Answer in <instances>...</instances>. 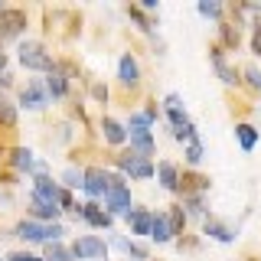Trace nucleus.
<instances>
[{"mask_svg":"<svg viewBox=\"0 0 261 261\" xmlns=\"http://www.w3.org/2000/svg\"><path fill=\"white\" fill-rule=\"evenodd\" d=\"M170 124H173V137H176V141H196V127H193V121L183 114V108L170 111Z\"/></svg>","mask_w":261,"mask_h":261,"instance_id":"9","label":"nucleus"},{"mask_svg":"<svg viewBox=\"0 0 261 261\" xmlns=\"http://www.w3.org/2000/svg\"><path fill=\"white\" fill-rule=\"evenodd\" d=\"M157 176H160V186H163V190H170V193L179 190V173H176V167L170 160H163L160 167H157Z\"/></svg>","mask_w":261,"mask_h":261,"instance_id":"12","label":"nucleus"},{"mask_svg":"<svg viewBox=\"0 0 261 261\" xmlns=\"http://www.w3.org/2000/svg\"><path fill=\"white\" fill-rule=\"evenodd\" d=\"M245 79H248V85H251V88H258V92H261V69L248 65V69H245Z\"/></svg>","mask_w":261,"mask_h":261,"instance_id":"30","label":"nucleus"},{"mask_svg":"<svg viewBox=\"0 0 261 261\" xmlns=\"http://www.w3.org/2000/svg\"><path fill=\"white\" fill-rule=\"evenodd\" d=\"M20 101L27 105V108H46V92L36 85V82H30L27 88H23V95H20Z\"/></svg>","mask_w":261,"mask_h":261,"instance_id":"14","label":"nucleus"},{"mask_svg":"<svg viewBox=\"0 0 261 261\" xmlns=\"http://www.w3.org/2000/svg\"><path fill=\"white\" fill-rule=\"evenodd\" d=\"M251 53L261 56V20L255 23V33H251Z\"/></svg>","mask_w":261,"mask_h":261,"instance_id":"33","label":"nucleus"},{"mask_svg":"<svg viewBox=\"0 0 261 261\" xmlns=\"http://www.w3.org/2000/svg\"><path fill=\"white\" fill-rule=\"evenodd\" d=\"M33 202H39V206H56V209H59V186H56L49 176H39L36 183H33Z\"/></svg>","mask_w":261,"mask_h":261,"instance_id":"8","label":"nucleus"},{"mask_svg":"<svg viewBox=\"0 0 261 261\" xmlns=\"http://www.w3.org/2000/svg\"><path fill=\"white\" fill-rule=\"evenodd\" d=\"M13 167L16 170H39V163L33 160V150L20 147V150H13Z\"/></svg>","mask_w":261,"mask_h":261,"instance_id":"22","label":"nucleus"},{"mask_svg":"<svg viewBox=\"0 0 261 261\" xmlns=\"http://www.w3.org/2000/svg\"><path fill=\"white\" fill-rule=\"evenodd\" d=\"M105 202H108V216L111 212H127L130 209V190L124 186L121 176H111V186L105 193Z\"/></svg>","mask_w":261,"mask_h":261,"instance_id":"3","label":"nucleus"},{"mask_svg":"<svg viewBox=\"0 0 261 261\" xmlns=\"http://www.w3.org/2000/svg\"><path fill=\"white\" fill-rule=\"evenodd\" d=\"M101 130H105V141H108V144H124V137H127V130L121 127L114 118H105L101 121Z\"/></svg>","mask_w":261,"mask_h":261,"instance_id":"17","label":"nucleus"},{"mask_svg":"<svg viewBox=\"0 0 261 261\" xmlns=\"http://www.w3.org/2000/svg\"><path fill=\"white\" fill-rule=\"evenodd\" d=\"M118 75H121V82H124V85L134 88L137 82H141V69H137V62L130 59V56H121V62H118Z\"/></svg>","mask_w":261,"mask_h":261,"instance_id":"11","label":"nucleus"},{"mask_svg":"<svg viewBox=\"0 0 261 261\" xmlns=\"http://www.w3.org/2000/svg\"><path fill=\"white\" fill-rule=\"evenodd\" d=\"M27 30V13L23 10H0V39H13Z\"/></svg>","mask_w":261,"mask_h":261,"instance_id":"6","label":"nucleus"},{"mask_svg":"<svg viewBox=\"0 0 261 261\" xmlns=\"http://www.w3.org/2000/svg\"><path fill=\"white\" fill-rule=\"evenodd\" d=\"M43 261H72V251L69 248H62L59 242H49L46 245V258Z\"/></svg>","mask_w":261,"mask_h":261,"instance_id":"23","label":"nucleus"},{"mask_svg":"<svg viewBox=\"0 0 261 261\" xmlns=\"http://www.w3.org/2000/svg\"><path fill=\"white\" fill-rule=\"evenodd\" d=\"M118 167L124 170V173H130L134 179H147V176H153V163L141 157V153H134V150H127V153H121L118 157Z\"/></svg>","mask_w":261,"mask_h":261,"instance_id":"5","label":"nucleus"},{"mask_svg":"<svg viewBox=\"0 0 261 261\" xmlns=\"http://www.w3.org/2000/svg\"><path fill=\"white\" fill-rule=\"evenodd\" d=\"M186 160H190V163H199L202 160V144L199 141H190V147H186Z\"/></svg>","mask_w":261,"mask_h":261,"instance_id":"29","label":"nucleus"},{"mask_svg":"<svg viewBox=\"0 0 261 261\" xmlns=\"http://www.w3.org/2000/svg\"><path fill=\"white\" fill-rule=\"evenodd\" d=\"M235 137H239L242 150H255V144H258V130L251 127V124H235Z\"/></svg>","mask_w":261,"mask_h":261,"instance_id":"18","label":"nucleus"},{"mask_svg":"<svg viewBox=\"0 0 261 261\" xmlns=\"http://www.w3.org/2000/svg\"><path fill=\"white\" fill-rule=\"evenodd\" d=\"M222 36H225V46H239V30L235 27H222Z\"/></svg>","mask_w":261,"mask_h":261,"instance_id":"32","label":"nucleus"},{"mask_svg":"<svg viewBox=\"0 0 261 261\" xmlns=\"http://www.w3.org/2000/svg\"><path fill=\"white\" fill-rule=\"evenodd\" d=\"M130 144L137 147L134 153H141V157H150V153H153V137H150V130H137V134H130Z\"/></svg>","mask_w":261,"mask_h":261,"instance_id":"19","label":"nucleus"},{"mask_svg":"<svg viewBox=\"0 0 261 261\" xmlns=\"http://www.w3.org/2000/svg\"><path fill=\"white\" fill-rule=\"evenodd\" d=\"M46 92L53 95V98H59V95L69 92V82H65V75H62L59 69H49V75H46Z\"/></svg>","mask_w":261,"mask_h":261,"instance_id":"16","label":"nucleus"},{"mask_svg":"<svg viewBox=\"0 0 261 261\" xmlns=\"http://www.w3.org/2000/svg\"><path fill=\"white\" fill-rule=\"evenodd\" d=\"M62 183L65 186H82V173H79V170H65V173H62Z\"/></svg>","mask_w":261,"mask_h":261,"instance_id":"31","label":"nucleus"},{"mask_svg":"<svg viewBox=\"0 0 261 261\" xmlns=\"http://www.w3.org/2000/svg\"><path fill=\"white\" fill-rule=\"evenodd\" d=\"M20 62L27 65L33 72H49L53 69V59H49V53L39 43H23L20 46Z\"/></svg>","mask_w":261,"mask_h":261,"instance_id":"2","label":"nucleus"},{"mask_svg":"<svg viewBox=\"0 0 261 261\" xmlns=\"http://www.w3.org/2000/svg\"><path fill=\"white\" fill-rule=\"evenodd\" d=\"M92 95L98 98V101H108V88H105V85H95V88H92Z\"/></svg>","mask_w":261,"mask_h":261,"instance_id":"35","label":"nucleus"},{"mask_svg":"<svg viewBox=\"0 0 261 261\" xmlns=\"http://www.w3.org/2000/svg\"><path fill=\"white\" fill-rule=\"evenodd\" d=\"M10 261H43V258H33V255H23V251H16V255H10Z\"/></svg>","mask_w":261,"mask_h":261,"instance_id":"36","label":"nucleus"},{"mask_svg":"<svg viewBox=\"0 0 261 261\" xmlns=\"http://www.w3.org/2000/svg\"><path fill=\"white\" fill-rule=\"evenodd\" d=\"M0 124H7V127L16 124V111H13L10 101H0Z\"/></svg>","mask_w":261,"mask_h":261,"instance_id":"26","label":"nucleus"},{"mask_svg":"<svg viewBox=\"0 0 261 261\" xmlns=\"http://www.w3.org/2000/svg\"><path fill=\"white\" fill-rule=\"evenodd\" d=\"M79 212H82V216H85L92 225H98V228H108V225H111V216H108L101 206H95V202H88V206H79Z\"/></svg>","mask_w":261,"mask_h":261,"instance_id":"13","label":"nucleus"},{"mask_svg":"<svg viewBox=\"0 0 261 261\" xmlns=\"http://www.w3.org/2000/svg\"><path fill=\"white\" fill-rule=\"evenodd\" d=\"M150 239L153 242H170V225H167V216H153L150 219Z\"/></svg>","mask_w":261,"mask_h":261,"instance_id":"20","label":"nucleus"},{"mask_svg":"<svg viewBox=\"0 0 261 261\" xmlns=\"http://www.w3.org/2000/svg\"><path fill=\"white\" fill-rule=\"evenodd\" d=\"M212 65H216V72H219V79L225 82V85H235L239 82V72L232 69V65L225 62V56H222V49H212Z\"/></svg>","mask_w":261,"mask_h":261,"instance_id":"10","label":"nucleus"},{"mask_svg":"<svg viewBox=\"0 0 261 261\" xmlns=\"http://www.w3.org/2000/svg\"><path fill=\"white\" fill-rule=\"evenodd\" d=\"M199 13L219 20V16H222V4H216V0H202V4H199Z\"/></svg>","mask_w":261,"mask_h":261,"instance_id":"27","label":"nucleus"},{"mask_svg":"<svg viewBox=\"0 0 261 261\" xmlns=\"http://www.w3.org/2000/svg\"><path fill=\"white\" fill-rule=\"evenodd\" d=\"M82 186H85L88 196H105V193H108V186H111V176L105 173L101 167H88L85 173H82Z\"/></svg>","mask_w":261,"mask_h":261,"instance_id":"7","label":"nucleus"},{"mask_svg":"<svg viewBox=\"0 0 261 261\" xmlns=\"http://www.w3.org/2000/svg\"><path fill=\"white\" fill-rule=\"evenodd\" d=\"M206 235H212V239H219V242H232L235 239L232 228L222 225V222H216V219H206Z\"/></svg>","mask_w":261,"mask_h":261,"instance_id":"21","label":"nucleus"},{"mask_svg":"<svg viewBox=\"0 0 261 261\" xmlns=\"http://www.w3.org/2000/svg\"><path fill=\"white\" fill-rule=\"evenodd\" d=\"M130 16H134V20H137V23H141V27H144V30H153V27H150V20H147V16H144L141 10H137V7H130Z\"/></svg>","mask_w":261,"mask_h":261,"instance_id":"34","label":"nucleus"},{"mask_svg":"<svg viewBox=\"0 0 261 261\" xmlns=\"http://www.w3.org/2000/svg\"><path fill=\"white\" fill-rule=\"evenodd\" d=\"M16 235H20V239H27V242H56L62 235V225H39V222H20L16 225Z\"/></svg>","mask_w":261,"mask_h":261,"instance_id":"1","label":"nucleus"},{"mask_svg":"<svg viewBox=\"0 0 261 261\" xmlns=\"http://www.w3.org/2000/svg\"><path fill=\"white\" fill-rule=\"evenodd\" d=\"M105 255H108V245L101 239H95V235H82L72 245V258H79V261H95V258H105Z\"/></svg>","mask_w":261,"mask_h":261,"instance_id":"4","label":"nucleus"},{"mask_svg":"<svg viewBox=\"0 0 261 261\" xmlns=\"http://www.w3.org/2000/svg\"><path fill=\"white\" fill-rule=\"evenodd\" d=\"M150 212H141V209H134V212H127V225L134 228V235H150Z\"/></svg>","mask_w":261,"mask_h":261,"instance_id":"15","label":"nucleus"},{"mask_svg":"<svg viewBox=\"0 0 261 261\" xmlns=\"http://www.w3.org/2000/svg\"><path fill=\"white\" fill-rule=\"evenodd\" d=\"M118 248L127 251V255H134L137 261H147V248H141V245H134V242H127V239H118Z\"/></svg>","mask_w":261,"mask_h":261,"instance_id":"25","label":"nucleus"},{"mask_svg":"<svg viewBox=\"0 0 261 261\" xmlns=\"http://www.w3.org/2000/svg\"><path fill=\"white\" fill-rule=\"evenodd\" d=\"M7 69V53H0V72Z\"/></svg>","mask_w":261,"mask_h":261,"instance_id":"37","label":"nucleus"},{"mask_svg":"<svg viewBox=\"0 0 261 261\" xmlns=\"http://www.w3.org/2000/svg\"><path fill=\"white\" fill-rule=\"evenodd\" d=\"M30 212H33L36 219H56V216H59V209H56V206H39V202H33Z\"/></svg>","mask_w":261,"mask_h":261,"instance_id":"28","label":"nucleus"},{"mask_svg":"<svg viewBox=\"0 0 261 261\" xmlns=\"http://www.w3.org/2000/svg\"><path fill=\"white\" fill-rule=\"evenodd\" d=\"M167 225H170V235H179L183 232V225H186V216H183V209H173L167 216Z\"/></svg>","mask_w":261,"mask_h":261,"instance_id":"24","label":"nucleus"}]
</instances>
